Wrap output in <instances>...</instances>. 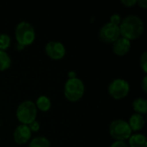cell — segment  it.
Wrapping results in <instances>:
<instances>
[{
    "label": "cell",
    "mask_w": 147,
    "mask_h": 147,
    "mask_svg": "<svg viewBox=\"0 0 147 147\" xmlns=\"http://www.w3.org/2000/svg\"><path fill=\"white\" fill-rule=\"evenodd\" d=\"M121 18L120 15H118V14H114L113 16H110V22H111V23H113V24H115V25L119 26L120 23H121Z\"/></svg>",
    "instance_id": "d6986e66"
},
{
    "label": "cell",
    "mask_w": 147,
    "mask_h": 147,
    "mask_svg": "<svg viewBox=\"0 0 147 147\" xmlns=\"http://www.w3.org/2000/svg\"><path fill=\"white\" fill-rule=\"evenodd\" d=\"M130 90V86L127 81L117 78L112 81L109 86V93L111 97L116 100L125 98Z\"/></svg>",
    "instance_id": "8992f818"
},
{
    "label": "cell",
    "mask_w": 147,
    "mask_h": 147,
    "mask_svg": "<svg viewBox=\"0 0 147 147\" xmlns=\"http://www.w3.org/2000/svg\"><path fill=\"white\" fill-rule=\"evenodd\" d=\"M141 87H142V89H143L144 92H145V93H146L147 92V77L146 76H145V77H144V78H143Z\"/></svg>",
    "instance_id": "cb8c5ba5"
},
{
    "label": "cell",
    "mask_w": 147,
    "mask_h": 147,
    "mask_svg": "<svg viewBox=\"0 0 147 147\" xmlns=\"http://www.w3.org/2000/svg\"><path fill=\"white\" fill-rule=\"evenodd\" d=\"M110 147H128V146L124 141H115L110 146Z\"/></svg>",
    "instance_id": "7402d4cb"
},
{
    "label": "cell",
    "mask_w": 147,
    "mask_h": 147,
    "mask_svg": "<svg viewBox=\"0 0 147 147\" xmlns=\"http://www.w3.org/2000/svg\"><path fill=\"white\" fill-rule=\"evenodd\" d=\"M35 106H36V109L42 111V112H47L50 109L51 106H52V103H51V100L46 96H40L36 102H35Z\"/></svg>",
    "instance_id": "5bb4252c"
},
{
    "label": "cell",
    "mask_w": 147,
    "mask_h": 147,
    "mask_svg": "<svg viewBox=\"0 0 147 147\" xmlns=\"http://www.w3.org/2000/svg\"><path fill=\"white\" fill-rule=\"evenodd\" d=\"M121 36L128 40H136L144 32L145 25L141 18L137 16H129L121 20L120 25Z\"/></svg>",
    "instance_id": "6da1fadb"
},
{
    "label": "cell",
    "mask_w": 147,
    "mask_h": 147,
    "mask_svg": "<svg viewBox=\"0 0 147 147\" xmlns=\"http://www.w3.org/2000/svg\"><path fill=\"white\" fill-rule=\"evenodd\" d=\"M131 49V42L130 40L120 37L113 43V51L117 56H124L129 53Z\"/></svg>",
    "instance_id": "30bf717a"
},
{
    "label": "cell",
    "mask_w": 147,
    "mask_h": 147,
    "mask_svg": "<svg viewBox=\"0 0 147 147\" xmlns=\"http://www.w3.org/2000/svg\"><path fill=\"white\" fill-rule=\"evenodd\" d=\"M37 116V109L35 103L32 101H24L19 104L16 109V117L22 125H28Z\"/></svg>",
    "instance_id": "3957f363"
},
{
    "label": "cell",
    "mask_w": 147,
    "mask_h": 147,
    "mask_svg": "<svg viewBox=\"0 0 147 147\" xmlns=\"http://www.w3.org/2000/svg\"><path fill=\"white\" fill-rule=\"evenodd\" d=\"M17 44L23 47L31 45L35 40V32L33 26L27 22H21L17 24L15 31Z\"/></svg>",
    "instance_id": "7a4b0ae2"
},
{
    "label": "cell",
    "mask_w": 147,
    "mask_h": 147,
    "mask_svg": "<svg viewBox=\"0 0 147 147\" xmlns=\"http://www.w3.org/2000/svg\"><path fill=\"white\" fill-rule=\"evenodd\" d=\"M109 134L116 141H124L132 135L128 123L123 120H115L109 125Z\"/></svg>",
    "instance_id": "5b68a950"
},
{
    "label": "cell",
    "mask_w": 147,
    "mask_h": 147,
    "mask_svg": "<svg viewBox=\"0 0 147 147\" xmlns=\"http://www.w3.org/2000/svg\"><path fill=\"white\" fill-rule=\"evenodd\" d=\"M140 67L143 70V71L145 73H147V53L144 52L142 53V55L140 56Z\"/></svg>",
    "instance_id": "ac0fdd59"
},
{
    "label": "cell",
    "mask_w": 147,
    "mask_h": 147,
    "mask_svg": "<svg viewBox=\"0 0 147 147\" xmlns=\"http://www.w3.org/2000/svg\"><path fill=\"white\" fill-rule=\"evenodd\" d=\"M65 96L70 102L79 101L84 94V84L78 78H69L65 83L64 89Z\"/></svg>",
    "instance_id": "277c9868"
},
{
    "label": "cell",
    "mask_w": 147,
    "mask_h": 147,
    "mask_svg": "<svg viewBox=\"0 0 147 147\" xmlns=\"http://www.w3.org/2000/svg\"><path fill=\"white\" fill-rule=\"evenodd\" d=\"M121 3L124 6L130 8V7H134V5L137 4V0H121Z\"/></svg>",
    "instance_id": "44dd1931"
},
{
    "label": "cell",
    "mask_w": 147,
    "mask_h": 147,
    "mask_svg": "<svg viewBox=\"0 0 147 147\" xmlns=\"http://www.w3.org/2000/svg\"><path fill=\"white\" fill-rule=\"evenodd\" d=\"M32 133L28 127V125H20L18 126L14 134H13V138L16 143L19 145H24L28 143L31 138Z\"/></svg>",
    "instance_id": "9c48e42d"
},
{
    "label": "cell",
    "mask_w": 147,
    "mask_h": 147,
    "mask_svg": "<svg viewBox=\"0 0 147 147\" xmlns=\"http://www.w3.org/2000/svg\"><path fill=\"white\" fill-rule=\"evenodd\" d=\"M129 140V146L130 147H147L146 137L144 134H132Z\"/></svg>",
    "instance_id": "7c38bea8"
},
{
    "label": "cell",
    "mask_w": 147,
    "mask_h": 147,
    "mask_svg": "<svg viewBox=\"0 0 147 147\" xmlns=\"http://www.w3.org/2000/svg\"><path fill=\"white\" fill-rule=\"evenodd\" d=\"M127 123H128L132 132L133 131L137 132V131L141 130L144 127V126L146 124V121L141 115L134 114L130 117L129 122H127Z\"/></svg>",
    "instance_id": "8fae6325"
},
{
    "label": "cell",
    "mask_w": 147,
    "mask_h": 147,
    "mask_svg": "<svg viewBox=\"0 0 147 147\" xmlns=\"http://www.w3.org/2000/svg\"><path fill=\"white\" fill-rule=\"evenodd\" d=\"M137 4L143 8V9H146L147 8V1L146 0H138L137 1Z\"/></svg>",
    "instance_id": "603a6c76"
},
{
    "label": "cell",
    "mask_w": 147,
    "mask_h": 147,
    "mask_svg": "<svg viewBox=\"0 0 147 147\" xmlns=\"http://www.w3.org/2000/svg\"><path fill=\"white\" fill-rule=\"evenodd\" d=\"M28 147H50V142L45 137H36L30 141Z\"/></svg>",
    "instance_id": "2e32d148"
},
{
    "label": "cell",
    "mask_w": 147,
    "mask_h": 147,
    "mask_svg": "<svg viewBox=\"0 0 147 147\" xmlns=\"http://www.w3.org/2000/svg\"><path fill=\"white\" fill-rule=\"evenodd\" d=\"M11 65V59L6 52L0 51V71L8 70Z\"/></svg>",
    "instance_id": "9a60e30c"
},
{
    "label": "cell",
    "mask_w": 147,
    "mask_h": 147,
    "mask_svg": "<svg viewBox=\"0 0 147 147\" xmlns=\"http://www.w3.org/2000/svg\"><path fill=\"white\" fill-rule=\"evenodd\" d=\"M10 46V37L6 34H0V51L5 52Z\"/></svg>",
    "instance_id": "e0dca14e"
},
{
    "label": "cell",
    "mask_w": 147,
    "mask_h": 147,
    "mask_svg": "<svg viewBox=\"0 0 147 147\" xmlns=\"http://www.w3.org/2000/svg\"><path fill=\"white\" fill-rule=\"evenodd\" d=\"M28 127H29L31 133H32V132H38L39 129H40V124H39V122L36 121H34L33 122H31L30 124H28Z\"/></svg>",
    "instance_id": "ffe728a7"
},
{
    "label": "cell",
    "mask_w": 147,
    "mask_h": 147,
    "mask_svg": "<svg viewBox=\"0 0 147 147\" xmlns=\"http://www.w3.org/2000/svg\"><path fill=\"white\" fill-rule=\"evenodd\" d=\"M100 39L105 43H114L117 39L121 37L120 28L111 22L104 24L99 32Z\"/></svg>",
    "instance_id": "52a82bcc"
},
{
    "label": "cell",
    "mask_w": 147,
    "mask_h": 147,
    "mask_svg": "<svg viewBox=\"0 0 147 147\" xmlns=\"http://www.w3.org/2000/svg\"><path fill=\"white\" fill-rule=\"evenodd\" d=\"M133 107L136 114L146 115L147 113V101L143 98H137L133 102Z\"/></svg>",
    "instance_id": "4fadbf2b"
},
{
    "label": "cell",
    "mask_w": 147,
    "mask_h": 147,
    "mask_svg": "<svg viewBox=\"0 0 147 147\" xmlns=\"http://www.w3.org/2000/svg\"><path fill=\"white\" fill-rule=\"evenodd\" d=\"M45 51L47 55L54 60H59L65 57V46L56 40H52L49 41L45 47Z\"/></svg>",
    "instance_id": "ba28073f"
},
{
    "label": "cell",
    "mask_w": 147,
    "mask_h": 147,
    "mask_svg": "<svg viewBox=\"0 0 147 147\" xmlns=\"http://www.w3.org/2000/svg\"><path fill=\"white\" fill-rule=\"evenodd\" d=\"M23 48H24L23 46H22V45H20V44H17V49H18V50H22V49H23Z\"/></svg>",
    "instance_id": "d4e9b609"
}]
</instances>
